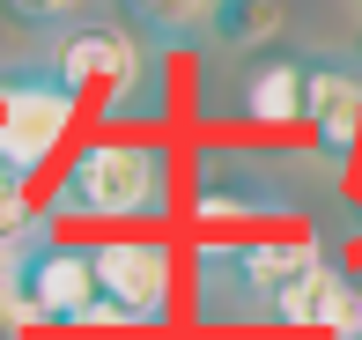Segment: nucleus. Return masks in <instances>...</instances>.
<instances>
[{"label":"nucleus","mask_w":362,"mask_h":340,"mask_svg":"<svg viewBox=\"0 0 362 340\" xmlns=\"http://www.w3.org/2000/svg\"><path fill=\"white\" fill-rule=\"evenodd\" d=\"M59 89L74 96L81 111H96L104 126H148L170 111V74H163V52L141 37L134 23H74L52 37V52L37 59Z\"/></svg>","instance_id":"1"},{"label":"nucleus","mask_w":362,"mask_h":340,"mask_svg":"<svg viewBox=\"0 0 362 340\" xmlns=\"http://www.w3.org/2000/svg\"><path fill=\"white\" fill-rule=\"evenodd\" d=\"M74 111L81 104L45 67H0V177L30 185L45 170V156H59Z\"/></svg>","instance_id":"6"},{"label":"nucleus","mask_w":362,"mask_h":340,"mask_svg":"<svg viewBox=\"0 0 362 340\" xmlns=\"http://www.w3.org/2000/svg\"><path fill=\"white\" fill-rule=\"evenodd\" d=\"M0 192H30V185H8V177H0Z\"/></svg>","instance_id":"13"},{"label":"nucleus","mask_w":362,"mask_h":340,"mask_svg":"<svg viewBox=\"0 0 362 340\" xmlns=\"http://www.w3.org/2000/svg\"><path fill=\"white\" fill-rule=\"evenodd\" d=\"M303 59L310 52H259L252 67H244L237 82V111L244 126H259V134H288V126H303Z\"/></svg>","instance_id":"9"},{"label":"nucleus","mask_w":362,"mask_h":340,"mask_svg":"<svg viewBox=\"0 0 362 340\" xmlns=\"http://www.w3.org/2000/svg\"><path fill=\"white\" fill-rule=\"evenodd\" d=\"M348 230L362 237V177H355V207H348Z\"/></svg>","instance_id":"12"},{"label":"nucleus","mask_w":362,"mask_h":340,"mask_svg":"<svg viewBox=\"0 0 362 340\" xmlns=\"http://www.w3.org/2000/svg\"><path fill=\"white\" fill-rule=\"evenodd\" d=\"M104 0H0V23L23 30V37H59L74 23H96Z\"/></svg>","instance_id":"10"},{"label":"nucleus","mask_w":362,"mask_h":340,"mask_svg":"<svg viewBox=\"0 0 362 340\" xmlns=\"http://www.w3.org/2000/svg\"><path fill=\"white\" fill-rule=\"evenodd\" d=\"M96 266V303H104V333H156L177 311V252L156 230H119L89 245Z\"/></svg>","instance_id":"4"},{"label":"nucleus","mask_w":362,"mask_h":340,"mask_svg":"<svg viewBox=\"0 0 362 340\" xmlns=\"http://www.w3.org/2000/svg\"><path fill=\"white\" fill-rule=\"evenodd\" d=\"M177 200V163L163 141H89L52 177L45 215L59 222H111V230H148Z\"/></svg>","instance_id":"2"},{"label":"nucleus","mask_w":362,"mask_h":340,"mask_svg":"<svg viewBox=\"0 0 362 340\" xmlns=\"http://www.w3.org/2000/svg\"><path fill=\"white\" fill-rule=\"evenodd\" d=\"M303 126L318 141L325 163H348L362 141V67L340 52H310L303 59Z\"/></svg>","instance_id":"8"},{"label":"nucleus","mask_w":362,"mask_h":340,"mask_svg":"<svg viewBox=\"0 0 362 340\" xmlns=\"http://www.w3.org/2000/svg\"><path fill=\"white\" fill-rule=\"evenodd\" d=\"M23 311L37 333H104V303H96V266H89V245L74 237H45L37 259L23 274Z\"/></svg>","instance_id":"7"},{"label":"nucleus","mask_w":362,"mask_h":340,"mask_svg":"<svg viewBox=\"0 0 362 340\" xmlns=\"http://www.w3.org/2000/svg\"><path fill=\"white\" fill-rule=\"evenodd\" d=\"M185 200H192V222H207V230H244V222H288L296 215V185L252 148H200Z\"/></svg>","instance_id":"5"},{"label":"nucleus","mask_w":362,"mask_h":340,"mask_svg":"<svg viewBox=\"0 0 362 340\" xmlns=\"http://www.w3.org/2000/svg\"><path fill=\"white\" fill-rule=\"evenodd\" d=\"M325 266L318 237H207L192 252V318L200 326H274L288 288Z\"/></svg>","instance_id":"3"},{"label":"nucleus","mask_w":362,"mask_h":340,"mask_svg":"<svg viewBox=\"0 0 362 340\" xmlns=\"http://www.w3.org/2000/svg\"><path fill=\"white\" fill-rule=\"evenodd\" d=\"M281 30H288V8H281V0H229L215 45H237V52H252V45H274Z\"/></svg>","instance_id":"11"}]
</instances>
